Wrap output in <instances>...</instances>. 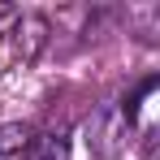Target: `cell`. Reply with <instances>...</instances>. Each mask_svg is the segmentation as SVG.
I'll return each mask as SVG.
<instances>
[{
  "label": "cell",
  "mask_w": 160,
  "mask_h": 160,
  "mask_svg": "<svg viewBox=\"0 0 160 160\" xmlns=\"http://www.w3.org/2000/svg\"><path fill=\"white\" fill-rule=\"evenodd\" d=\"M130 117H126V108L121 100H112V104H100L87 121H82V143H87V160H112L121 147H126V138H130Z\"/></svg>",
  "instance_id": "6da1fadb"
},
{
  "label": "cell",
  "mask_w": 160,
  "mask_h": 160,
  "mask_svg": "<svg viewBox=\"0 0 160 160\" xmlns=\"http://www.w3.org/2000/svg\"><path fill=\"white\" fill-rule=\"evenodd\" d=\"M13 43H18V56L30 61V56L48 43V18H43V13H18V22H13Z\"/></svg>",
  "instance_id": "7a4b0ae2"
},
{
  "label": "cell",
  "mask_w": 160,
  "mask_h": 160,
  "mask_svg": "<svg viewBox=\"0 0 160 160\" xmlns=\"http://www.w3.org/2000/svg\"><path fill=\"white\" fill-rule=\"evenodd\" d=\"M26 160H74V143L65 130H48L43 138H30Z\"/></svg>",
  "instance_id": "3957f363"
},
{
  "label": "cell",
  "mask_w": 160,
  "mask_h": 160,
  "mask_svg": "<svg viewBox=\"0 0 160 160\" xmlns=\"http://www.w3.org/2000/svg\"><path fill=\"white\" fill-rule=\"evenodd\" d=\"M30 126L22 121H13V126H0V160H26L30 152Z\"/></svg>",
  "instance_id": "277c9868"
},
{
  "label": "cell",
  "mask_w": 160,
  "mask_h": 160,
  "mask_svg": "<svg viewBox=\"0 0 160 160\" xmlns=\"http://www.w3.org/2000/svg\"><path fill=\"white\" fill-rule=\"evenodd\" d=\"M18 13H22V9H13V4H0V30H4V26H13V22H18Z\"/></svg>",
  "instance_id": "5b68a950"
}]
</instances>
